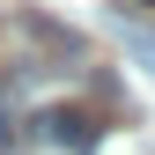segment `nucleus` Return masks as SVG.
I'll use <instances>...</instances> for the list:
<instances>
[{
    "instance_id": "2",
    "label": "nucleus",
    "mask_w": 155,
    "mask_h": 155,
    "mask_svg": "<svg viewBox=\"0 0 155 155\" xmlns=\"http://www.w3.org/2000/svg\"><path fill=\"white\" fill-rule=\"evenodd\" d=\"M148 8H155V0H148Z\"/></svg>"
},
{
    "instance_id": "1",
    "label": "nucleus",
    "mask_w": 155,
    "mask_h": 155,
    "mask_svg": "<svg viewBox=\"0 0 155 155\" xmlns=\"http://www.w3.org/2000/svg\"><path fill=\"white\" fill-rule=\"evenodd\" d=\"M45 140L67 148V155H89L96 148V118L89 111H45Z\"/></svg>"
}]
</instances>
